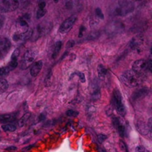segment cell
Wrapping results in <instances>:
<instances>
[{"mask_svg": "<svg viewBox=\"0 0 152 152\" xmlns=\"http://www.w3.org/2000/svg\"><path fill=\"white\" fill-rule=\"evenodd\" d=\"M33 147H34V145H30V146H28V147H26V148H23V150H22V151H29V150L31 149V148H33Z\"/></svg>", "mask_w": 152, "mask_h": 152, "instance_id": "40", "label": "cell"}, {"mask_svg": "<svg viewBox=\"0 0 152 152\" xmlns=\"http://www.w3.org/2000/svg\"><path fill=\"white\" fill-rule=\"evenodd\" d=\"M45 115L44 114H40L39 117V121H42V120H45Z\"/></svg>", "mask_w": 152, "mask_h": 152, "instance_id": "39", "label": "cell"}, {"mask_svg": "<svg viewBox=\"0 0 152 152\" xmlns=\"http://www.w3.org/2000/svg\"><path fill=\"white\" fill-rule=\"evenodd\" d=\"M143 41V37L142 35H137L131 40L129 46L132 50H137L138 52H140V48L142 46Z\"/></svg>", "mask_w": 152, "mask_h": 152, "instance_id": "11", "label": "cell"}, {"mask_svg": "<svg viewBox=\"0 0 152 152\" xmlns=\"http://www.w3.org/2000/svg\"><path fill=\"white\" fill-rule=\"evenodd\" d=\"M76 22H77V17H76V16H71V17L65 19V20L61 24L60 27H59V33H61V34H67L68 32H69L71 30V28H73V26H74Z\"/></svg>", "mask_w": 152, "mask_h": 152, "instance_id": "7", "label": "cell"}, {"mask_svg": "<svg viewBox=\"0 0 152 152\" xmlns=\"http://www.w3.org/2000/svg\"><path fill=\"white\" fill-rule=\"evenodd\" d=\"M151 120H152V119L149 118L148 123H147V126H148V129H149L150 132H151Z\"/></svg>", "mask_w": 152, "mask_h": 152, "instance_id": "38", "label": "cell"}, {"mask_svg": "<svg viewBox=\"0 0 152 152\" xmlns=\"http://www.w3.org/2000/svg\"><path fill=\"white\" fill-rule=\"evenodd\" d=\"M95 13H96V16L98 18V19H104V15L103 13H102V10H101L100 8L96 7V10H95Z\"/></svg>", "mask_w": 152, "mask_h": 152, "instance_id": "28", "label": "cell"}, {"mask_svg": "<svg viewBox=\"0 0 152 152\" xmlns=\"http://www.w3.org/2000/svg\"><path fill=\"white\" fill-rule=\"evenodd\" d=\"M75 42L74 41H68L66 44V48H72L74 45Z\"/></svg>", "mask_w": 152, "mask_h": 152, "instance_id": "36", "label": "cell"}, {"mask_svg": "<svg viewBox=\"0 0 152 152\" xmlns=\"http://www.w3.org/2000/svg\"><path fill=\"white\" fill-rule=\"evenodd\" d=\"M74 75H77V77H79V79H80L81 83H85V82H86V77H85V74H83V73L80 72V71H78V72L74 73Z\"/></svg>", "mask_w": 152, "mask_h": 152, "instance_id": "27", "label": "cell"}, {"mask_svg": "<svg viewBox=\"0 0 152 152\" xmlns=\"http://www.w3.org/2000/svg\"><path fill=\"white\" fill-rule=\"evenodd\" d=\"M123 97H122L121 93L120 91L117 89H114L113 92V104L117 110V112L122 116H124L126 114V108L123 102Z\"/></svg>", "mask_w": 152, "mask_h": 152, "instance_id": "4", "label": "cell"}, {"mask_svg": "<svg viewBox=\"0 0 152 152\" xmlns=\"http://www.w3.org/2000/svg\"><path fill=\"white\" fill-rule=\"evenodd\" d=\"M31 117V113H26L22 118L19 120V127H22L23 126L25 123L28 122V120H29V118Z\"/></svg>", "mask_w": 152, "mask_h": 152, "instance_id": "22", "label": "cell"}, {"mask_svg": "<svg viewBox=\"0 0 152 152\" xmlns=\"http://www.w3.org/2000/svg\"><path fill=\"white\" fill-rule=\"evenodd\" d=\"M93 92H92V99L94 100H97L100 97V91H99V87L97 85L94 84L93 86Z\"/></svg>", "mask_w": 152, "mask_h": 152, "instance_id": "19", "label": "cell"}, {"mask_svg": "<svg viewBox=\"0 0 152 152\" xmlns=\"http://www.w3.org/2000/svg\"><path fill=\"white\" fill-rule=\"evenodd\" d=\"M66 114L68 117H77L79 114V113L77 111H73V110H69V111H67Z\"/></svg>", "mask_w": 152, "mask_h": 152, "instance_id": "29", "label": "cell"}, {"mask_svg": "<svg viewBox=\"0 0 152 152\" xmlns=\"http://www.w3.org/2000/svg\"><path fill=\"white\" fill-rule=\"evenodd\" d=\"M1 129L4 131V132H13L16 131V127L14 126V125L12 124H6V125H3L1 126Z\"/></svg>", "mask_w": 152, "mask_h": 152, "instance_id": "23", "label": "cell"}, {"mask_svg": "<svg viewBox=\"0 0 152 152\" xmlns=\"http://www.w3.org/2000/svg\"><path fill=\"white\" fill-rule=\"evenodd\" d=\"M19 7V1L16 0H1L0 1V11L9 13L16 10Z\"/></svg>", "mask_w": 152, "mask_h": 152, "instance_id": "5", "label": "cell"}, {"mask_svg": "<svg viewBox=\"0 0 152 152\" xmlns=\"http://www.w3.org/2000/svg\"><path fill=\"white\" fill-rule=\"evenodd\" d=\"M43 67V62L42 60L37 61L35 63H34V65H32V67L31 68V71H30V74H31V77H36L41 71L42 68Z\"/></svg>", "mask_w": 152, "mask_h": 152, "instance_id": "14", "label": "cell"}, {"mask_svg": "<svg viewBox=\"0 0 152 152\" xmlns=\"http://www.w3.org/2000/svg\"><path fill=\"white\" fill-rule=\"evenodd\" d=\"M85 30H86V28H85V27L83 26V25H82V26L80 27V33H79V37H83V32H84V31H85Z\"/></svg>", "mask_w": 152, "mask_h": 152, "instance_id": "34", "label": "cell"}, {"mask_svg": "<svg viewBox=\"0 0 152 152\" xmlns=\"http://www.w3.org/2000/svg\"><path fill=\"white\" fill-rule=\"evenodd\" d=\"M97 73L99 78L103 79L107 74V69L102 65H99L97 67Z\"/></svg>", "mask_w": 152, "mask_h": 152, "instance_id": "20", "label": "cell"}, {"mask_svg": "<svg viewBox=\"0 0 152 152\" xmlns=\"http://www.w3.org/2000/svg\"><path fill=\"white\" fill-rule=\"evenodd\" d=\"M29 14H25L23 16L19 18L16 22V26L18 28V32H25L29 29Z\"/></svg>", "mask_w": 152, "mask_h": 152, "instance_id": "9", "label": "cell"}, {"mask_svg": "<svg viewBox=\"0 0 152 152\" xmlns=\"http://www.w3.org/2000/svg\"><path fill=\"white\" fill-rule=\"evenodd\" d=\"M136 152H148V151L143 146H138L136 148Z\"/></svg>", "mask_w": 152, "mask_h": 152, "instance_id": "32", "label": "cell"}, {"mask_svg": "<svg viewBox=\"0 0 152 152\" xmlns=\"http://www.w3.org/2000/svg\"><path fill=\"white\" fill-rule=\"evenodd\" d=\"M4 23V17L1 15H0V29L3 27Z\"/></svg>", "mask_w": 152, "mask_h": 152, "instance_id": "35", "label": "cell"}, {"mask_svg": "<svg viewBox=\"0 0 152 152\" xmlns=\"http://www.w3.org/2000/svg\"><path fill=\"white\" fill-rule=\"evenodd\" d=\"M136 127L138 132L140 134H142V135H147L148 132H150L146 123L142 121H138L136 124Z\"/></svg>", "mask_w": 152, "mask_h": 152, "instance_id": "16", "label": "cell"}, {"mask_svg": "<svg viewBox=\"0 0 152 152\" xmlns=\"http://www.w3.org/2000/svg\"><path fill=\"white\" fill-rule=\"evenodd\" d=\"M113 124H114L115 129H117L118 133L120 134V136L124 137L125 132H126V129H125L124 125L121 123L120 119L117 118V117H114V118H113Z\"/></svg>", "mask_w": 152, "mask_h": 152, "instance_id": "15", "label": "cell"}, {"mask_svg": "<svg viewBox=\"0 0 152 152\" xmlns=\"http://www.w3.org/2000/svg\"><path fill=\"white\" fill-rule=\"evenodd\" d=\"M45 14L46 10H45V9H38V10H37V19L42 18Z\"/></svg>", "mask_w": 152, "mask_h": 152, "instance_id": "26", "label": "cell"}, {"mask_svg": "<svg viewBox=\"0 0 152 152\" xmlns=\"http://www.w3.org/2000/svg\"><path fill=\"white\" fill-rule=\"evenodd\" d=\"M8 88L7 81L3 77H0V94L5 91Z\"/></svg>", "mask_w": 152, "mask_h": 152, "instance_id": "21", "label": "cell"}, {"mask_svg": "<svg viewBox=\"0 0 152 152\" xmlns=\"http://www.w3.org/2000/svg\"><path fill=\"white\" fill-rule=\"evenodd\" d=\"M62 43L61 41H58L56 42L54 48H53V53H52V58H53V59H56V58L57 57L58 54H59V51H60L61 50V48H62Z\"/></svg>", "mask_w": 152, "mask_h": 152, "instance_id": "17", "label": "cell"}, {"mask_svg": "<svg viewBox=\"0 0 152 152\" xmlns=\"http://www.w3.org/2000/svg\"><path fill=\"white\" fill-rule=\"evenodd\" d=\"M33 36V31L29 28L25 32H18L16 31L13 36V40L15 42H23L26 40L29 39Z\"/></svg>", "mask_w": 152, "mask_h": 152, "instance_id": "8", "label": "cell"}, {"mask_svg": "<svg viewBox=\"0 0 152 152\" xmlns=\"http://www.w3.org/2000/svg\"><path fill=\"white\" fill-rule=\"evenodd\" d=\"M148 92H149V90L146 87H142L141 88L137 89V90L134 92L133 95H132V99L134 101L142 99V98H144L148 95Z\"/></svg>", "mask_w": 152, "mask_h": 152, "instance_id": "13", "label": "cell"}, {"mask_svg": "<svg viewBox=\"0 0 152 152\" xmlns=\"http://www.w3.org/2000/svg\"><path fill=\"white\" fill-rule=\"evenodd\" d=\"M98 36H99V34H98L97 33H94V34H91V35H89L88 39H90V40L94 39L95 38L98 37Z\"/></svg>", "mask_w": 152, "mask_h": 152, "instance_id": "33", "label": "cell"}, {"mask_svg": "<svg viewBox=\"0 0 152 152\" xmlns=\"http://www.w3.org/2000/svg\"><path fill=\"white\" fill-rule=\"evenodd\" d=\"M120 146H121L122 148H123V149H124L125 151L129 152V150H128V148H127V145H126V143H125V142L122 140H120Z\"/></svg>", "mask_w": 152, "mask_h": 152, "instance_id": "31", "label": "cell"}, {"mask_svg": "<svg viewBox=\"0 0 152 152\" xmlns=\"http://www.w3.org/2000/svg\"><path fill=\"white\" fill-rule=\"evenodd\" d=\"M36 57H37V53H36L35 50H31H31H27L25 54H24L23 58H22L21 69H28L31 65H33Z\"/></svg>", "mask_w": 152, "mask_h": 152, "instance_id": "6", "label": "cell"}, {"mask_svg": "<svg viewBox=\"0 0 152 152\" xmlns=\"http://www.w3.org/2000/svg\"><path fill=\"white\" fill-rule=\"evenodd\" d=\"M7 150H8V151H15V150H16V147L15 146L9 147V148H7Z\"/></svg>", "mask_w": 152, "mask_h": 152, "instance_id": "41", "label": "cell"}, {"mask_svg": "<svg viewBox=\"0 0 152 152\" xmlns=\"http://www.w3.org/2000/svg\"><path fill=\"white\" fill-rule=\"evenodd\" d=\"M51 77H52V71L50 69L48 71V72L45 80V84L46 86H49L50 84H51Z\"/></svg>", "mask_w": 152, "mask_h": 152, "instance_id": "24", "label": "cell"}, {"mask_svg": "<svg viewBox=\"0 0 152 152\" xmlns=\"http://www.w3.org/2000/svg\"><path fill=\"white\" fill-rule=\"evenodd\" d=\"M10 70L7 67H4V68H0V77H4V76L7 75L10 73Z\"/></svg>", "mask_w": 152, "mask_h": 152, "instance_id": "25", "label": "cell"}, {"mask_svg": "<svg viewBox=\"0 0 152 152\" xmlns=\"http://www.w3.org/2000/svg\"><path fill=\"white\" fill-rule=\"evenodd\" d=\"M106 138L107 137L104 134H99V136H98V140H99V142H100V143H102L105 140H106Z\"/></svg>", "mask_w": 152, "mask_h": 152, "instance_id": "30", "label": "cell"}, {"mask_svg": "<svg viewBox=\"0 0 152 152\" xmlns=\"http://www.w3.org/2000/svg\"><path fill=\"white\" fill-rule=\"evenodd\" d=\"M16 117L15 114H4V115L0 116V123H5V122L13 121Z\"/></svg>", "mask_w": 152, "mask_h": 152, "instance_id": "18", "label": "cell"}, {"mask_svg": "<svg viewBox=\"0 0 152 152\" xmlns=\"http://www.w3.org/2000/svg\"><path fill=\"white\" fill-rule=\"evenodd\" d=\"M135 8V4L132 1H118L114 9V14L117 16H125L129 14Z\"/></svg>", "mask_w": 152, "mask_h": 152, "instance_id": "2", "label": "cell"}, {"mask_svg": "<svg viewBox=\"0 0 152 152\" xmlns=\"http://www.w3.org/2000/svg\"><path fill=\"white\" fill-rule=\"evenodd\" d=\"M132 71L145 77L147 73L151 71V60L138 59L135 61L132 65Z\"/></svg>", "mask_w": 152, "mask_h": 152, "instance_id": "3", "label": "cell"}, {"mask_svg": "<svg viewBox=\"0 0 152 152\" xmlns=\"http://www.w3.org/2000/svg\"><path fill=\"white\" fill-rule=\"evenodd\" d=\"M144 80V77L137 74L132 70L126 71L121 76V80L126 86L130 88L137 87L140 86Z\"/></svg>", "mask_w": 152, "mask_h": 152, "instance_id": "1", "label": "cell"}, {"mask_svg": "<svg viewBox=\"0 0 152 152\" xmlns=\"http://www.w3.org/2000/svg\"><path fill=\"white\" fill-rule=\"evenodd\" d=\"M45 5L46 3L45 2V1H42V2H40L39 4V9H44Z\"/></svg>", "mask_w": 152, "mask_h": 152, "instance_id": "37", "label": "cell"}, {"mask_svg": "<svg viewBox=\"0 0 152 152\" xmlns=\"http://www.w3.org/2000/svg\"><path fill=\"white\" fill-rule=\"evenodd\" d=\"M11 47L10 40L7 38L0 39V59H3L7 56Z\"/></svg>", "mask_w": 152, "mask_h": 152, "instance_id": "10", "label": "cell"}, {"mask_svg": "<svg viewBox=\"0 0 152 152\" xmlns=\"http://www.w3.org/2000/svg\"><path fill=\"white\" fill-rule=\"evenodd\" d=\"M19 53H20V52H19V50L18 48L15 49L14 51H13V53H12L11 60H10V63H9L8 65H7V68H9L10 71H13V70H14L15 68L17 67L18 58H19Z\"/></svg>", "mask_w": 152, "mask_h": 152, "instance_id": "12", "label": "cell"}]
</instances>
